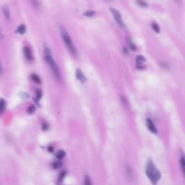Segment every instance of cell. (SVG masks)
<instances>
[{"label": "cell", "mask_w": 185, "mask_h": 185, "mask_svg": "<svg viewBox=\"0 0 185 185\" xmlns=\"http://www.w3.org/2000/svg\"><path fill=\"white\" fill-rule=\"evenodd\" d=\"M145 174L147 178L150 180L153 184H158L159 180L161 178V174L160 171L157 169L154 163L152 160H149L146 163L145 166Z\"/></svg>", "instance_id": "cell-1"}, {"label": "cell", "mask_w": 185, "mask_h": 185, "mask_svg": "<svg viewBox=\"0 0 185 185\" xmlns=\"http://www.w3.org/2000/svg\"><path fill=\"white\" fill-rule=\"evenodd\" d=\"M44 52L45 60H46L47 64H49V66L50 67L51 70H52L55 78H56L58 80H60L61 78L60 70H59V67L57 64H56V62H55L54 58H53L52 51H51L50 48H49V47L46 44H45L44 46Z\"/></svg>", "instance_id": "cell-2"}, {"label": "cell", "mask_w": 185, "mask_h": 185, "mask_svg": "<svg viewBox=\"0 0 185 185\" xmlns=\"http://www.w3.org/2000/svg\"><path fill=\"white\" fill-rule=\"evenodd\" d=\"M59 30H60V34L62 35V38L63 39V41H64V43L65 44L66 46L67 47L69 51H70V53L72 55H74V56H75L77 54L76 48L75 46H74L73 42H72V39H71L68 32L67 31L66 29L64 28V27L62 25H59Z\"/></svg>", "instance_id": "cell-3"}, {"label": "cell", "mask_w": 185, "mask_h": 185, "mask_svg": "<svg viewBox=\"0 0 185 185\" xmlns=\"http://www.w3.org/2000/svg\"><path fill=\"white\" fill-rule=\"evenodd\" d=\"M110 11H111L112 15L114 17V20H116V22L117 23V24L122 27H125V24L124 23L122 17V15L119 12L117 9L112 8V7L110 8Z\"/></svg>", "instance_id": "cell-4"}, {"label": "cell", "mask_w": 185, "mask_h": 185, "mask_svg": "<svg viewBox=\"0 0 185 185\" xmlns=\"http://www.w3.org/2000/svg\"><path fill=\"white\" fill-rule=\"evenodd\" d=\"M146 125L147 129H148V130L150 131L151 132L154 134V135H157V134H158V129L155 127V124L153 123L152 119L147 118L146 119Z\"/></svg>", "instance_id": "cell-5"}, {"label": "cell", "mask_w": 185, "mask_h": 185, "mask_svg": "<svg viewBox=\"0 0 185 185\" xmlns=\"http://www.w3.org/2000/svg\"><path fill=\"white\" fill-rule=\"evenodd\" d=\"M23 53H24V56H25V60L29 61V62H31V61L33 60L32 51H31L30 47L27 46H25L24 47V49H23Z\"/></svg>", "instance_id": "cell-6"}, {"label": "cell", "mask_w": 185, "mask_h": 185, "mask_svg": "<svg viewBox=\"0 0 185 185\" xmlns=\"http://www.w3.org/2000/svg\"><path fill=\"white\" fill-rule=\"evenodd\" d=\"M75 74H76V78L77 79H78L79 81H80L82 82V83H83V82H85L86 81V78L85 76L84 75V74L82 73V70H80V68H78L76 70V72H75Z\"/></svg>", "instance_id": "cell-7"}, {"label": "cell", "mask_w": 185, "mask_h": 185, "mask_svg": "<svg viewBox=\"0 0 185 185\" xmlns=\"http://www.w3.org/2000/svg\"><path fill=\"white\" fill-rule=\"evenodd\" d=\"M145 57H143V56L141 55H139V56H137L136 58V63H137V67L139 69V70H143L144 69V66L143 65V63L145 62Z\"/></svg>", "instance_id": "cell-8"}, {"label": "cell", "mask_w": 185, "mask_h": 185, "mask_svg": "<svg viewBox=\"0 0 185 185\" xmlns=\"http://www.w3.org/2000/svg\"><path fill=\"white\" fill-rule=\"evenodd\" d=\"M2 12L5 19L7 20H9V19H10V11H9V7L7 5H5L2 7Z\"/></svg>", "instance_id": "cell-9"}, {"label": "cell", "mask_w": 185, "mask_h": 185, "mask_svg": "<svg viewBox=\"0 0 185 185\" xmlns=\"http://www.w3.org/2000/svg\"><path fill=\"white\" fill-rule=\"evenodd\" d=\"M180 163L181 166V169H182V172L183 173V175L185 177V155L184 154H181L180 155Z\"/></svg>", "instance_id": "cell-10"}, {"label": "cell", "mask_w": 185, "mask_h": 185, "mask_svg": "<svg viewBox=\"0 0 185 185\" xmlns=\"http://www.w3.org/2000/svg\"><path fill=\"white\" fill-rule=\"evenodd\" d=\"M25 31H26V27H25V25L22 24L19 25L18 27H17L16 30V33H19V34L20 35H23L25 33Z\"/></svg>", "instance_id": "cell-11"}, {"label": "cell", "mask_w": 185, "mask_h": 185, "mask_svg": "<svg viewBox=\"0 0 185 185\" xmlns=\"http://www.w3.org/2000/svg\"><path fill=\"white\" fill-rule=\"evenodd\" d=\"M52 168L54 169H59L60 168H62L63 166V163L61 161H54V163H52Z\"/></svg>", "instance_id": "cell-12"}, {"label": "cell", "mask_w": 185, "mask_h": 185, "mask_svg": "<svg viewBox=\"0 0 185 185\" xmlns=\"http://www.w3.org/2000/svg\"><path fill=\"white\" fill-rule=\"evenodd\" d=\"M65 155H66V153L62 150L59 151L58 152H56V157L59 159V160H61V159L64 158Z\"/></svg>", "instance_id": "cell-13"}, {"label": "cell", "mask_w": 185, "mask_h": 185, "mask_svg": "<svg viewBox=\"0 0 185 185\" xmlns=\"http://www.w3.org/2000/svg\"><path fill=\"white\" fill-rule=\"evenodd\" d=\"M6 107V101L3 98H0V114L3 113Z\"/></svg>", "instance_id": "cell-14"}, {"label": "cell", "mask_w": 185, "mask_h": 185, "mask_svg": "<svg viewBox=\"0 0 185 185\" xmlns=\"http://www.w3.org/2000/svg\"><path fill=\"white\" fill-rule=\"evenodd\" d=\"M31 5H32L33 7H35V8L36 9H39L41 7V4L40 2H39V0H30Z\"/></svg>", "instance_id": "cell-15"}, {"label": "cell", "mask_w": 185, "mask_h": 185, "mask_svg": "<svg viewBox=\"0 0 185 185\" xmlns=\"http://www.w3.org/2000/svg\"><path fill=\"white\" fill-rule=\"evenodd\" d=\"M31 79H32L33 81H34L35 83H41V78H39V77L37 75V74H31Z\"/></svg>", "instance_id": "cell-16"}, {"label": "cell", "mask_w": 185, "mask_h": 185, "mask_svg": "<svg viewBox=\"0 0 185 185\" xmlns=\"http://www.w3.org/2000/svg\"><path fill=\"white\" fill-rule=\"evenodd\" d=\"M136 3L137 5H139L141 7H147V3L145 0H136Z\"/></svg>", "instance_id": "cell-17"}, {"label": "cell", "mask_w": 185, "mask_h": 185, "mask_svg": "<svg viewBox=\"0 0 185 185\" xmlns=\"http://www.w3.org/2000/svg\"><path fill=\"white\" fill-rule=\"evenodd\" d=\"M151 27H152L153 30L155 31V33H158L160 32V27H159V25L157 24L156 23H152V24H151Z\"/></svg>", "instance_id": "cell-18"}, {"label": "cell", "mask_w": 185, "mask_h": 185, "mask_svg": "<svg viewBox=\"0 0 185 185\" xmlns=\"http://www.w3.org/2000/svg\"><path fill=\"white\" fill-rule=\"evenodd\" d=\"M95 15H96V12L92 11V10H88V11H86L85 13H83L84 16L88 17H92V16H94Z\"/></svg>", "instance_id": "cell-19"}, {"label": "cell", "mask_w": 185, "mask_h": 185, "mask_svg": "<svg viewBox=\"0 0 185 185\" xmlns=\"http://www.w3.org/2000/svg\"><path fill=\"white\" fill-rule=\"evenodd\" d=\"M127 42H128V44H129V47H130V49H132V50L135 51V49H136V46H135V44H134L133 41H132L129 38H127Z\"/></svg>", "instance_id": "cell-20"}, {"label": "cell", "mask_w": 185, "mask_h": 185, "mask_svg": "<svg viewBox=\"0 0 185 185\" xmlns=\"http://www.w3.org/2000/svg\"><path fill=\"white\" fill-rule=\"evenodd\" d=\"M41 97H42V92L40 90H37L36 92H35V98L39 101Z\"/></svg>", "instance_id": "cell-21"}, {"label": "cell", "mask_w": 185, "mask_h": 185, "mask_svg": "<svg viewBox=\"0 0 185 185\" xmlns=\"http://www.w3.org/2000/svg\"><path fill=\"white\" fill-rule=\"evenodd\" d=\"M35 111V107L34 105H31L28 108H27V113L30 114H33Z\"/></svg>", "instance_id": "cell-22"}, {"label": "cell", "mask_w": 185, "mask_h": 185, "mask_svg": "<svg viewBox=\"0 0 185 185\" xmlns=\"http://www.w3.org/2000/svg\"><path fill=\"white\" fill-rule=\"evenodd\" d=\"M66 175V172H62L60 173V176H59V179H58V182H62L63 181V179L64 178V176H65Z\"/></svg>", "instance_id": "cell-23"}, {"label": "cell", "mask_w": 185, "mask_h": 185, "mask_svg": "<svg viewBox=\"0 0 185 185\" xmlns=\"http://www.w3.org/2000/svg\"><path fill=\"white\" fill-rule=\"evenodd\" d=\"M85 185H91V181H90V178L89 176H85Z\"/></svg>", "instance_id": "cell-24"}, {"label": "cell", "mask_w": 185, "mask_h": 185, "mask_svg": "<svg viewBox=\"0 0 185 185\" xmlns=\"http://www.w3.org/2000/svg\"><path fill=\"white\" fill-rule=\"evenodd\" d=\"M48 129H49V125H47L46 122H43L42 123V129H43V130L46 131Z\"/></svg>", "instance_id": "cell-25"}, {"label": "cell", "mask_w": 185, "mask_h": 185, "mask_svg": "<svg viewBox=\"0 0 185 185\" xmlns=\"http://www.w3.org/2000/svg\"><path fill=\"white\" fill-rule=\"evenodd\" d=\"M48 150H49V151H50V152H53V151H54V148H53L52 147H49Z\"/></svg>", "instance_id": "cell-26"}, {"label": "cell", "mask_w": 185, "mask_h": 185, "mask_svg": "<svg viewBox=\"0 0 185 185\" xmlns=\"http://www.w3.org/2000/svg\"><path fill=\"white\" fill-rule=\"evenodd\" d=\"M2 64L0 62V74H2Z\"/></svg>", "instance_id": "cell-27"}]
</instances>
